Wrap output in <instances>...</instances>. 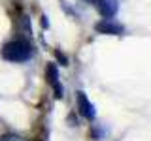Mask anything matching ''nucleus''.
Here are the masks:
<instances>
[{
  "label": "nucleus",
  "mask_w": 151,
  "mask_h": 141,
  "mask_svg": "<svg viewBox=\"0 0 151 141\" xmlns=\"http://www.w3.org/2000/svg\"><path fill=\"white\" fill-rule=\"evenodd\" d=\"M45 77H47V81H49V85L53 87L55 98H57V100H60V98L64 96V88H63V85H60V81H59V70H57V66H55L53 62L47 66Z\"/></svg>",
  "instance_id": "3"
},
{
  "label": "nucleus",
  "mask_w": 151,
  "mask_h": 141,
  "mask_svg": "<svg viewBox=\"0 0 151 141\" xmlns=\"http://www.w3.org/2000/svg\"><path fill=\"white\" fill-rule=\"evenodd\" d=\"M57 58H59L60 62H63V66H66V64H68V60H66V56H64V55H60V51H57Z\"/></svg>",
  "instance_id": "7"
},
{
  "label": "nucleus",
  "mask_w": 151,
  "mask_h": 141,
  "mask_svg": "<svg viewBox=\"0 0 151 141\" xmlns=\"http://www.w3.org/2000/svg\"><path fill=\"white\" fill-rule=\"evenodd\" d=\"M0 141H21V137H17V135H13V134H8V135H2Z\"/></svg>",
  "instance_id": "6"
},
{
  "label": "nucleus",
  "mask_w": 151,
  "mask_h": 141,
  "mask_svg": "<svg viewBox=\"0 0 151 141\" xmlns=\"http://www.w3.org/2000/svg\"><path fill=\"white\" fill-rule=\"evenodd\" d=\"M76 98H78V109L81 113V117H85V119H89V120L96 119V109H94V105L89 102V98L85 96V92L79 90L76 94Z\"/></svg>",
  "instance_id": "4"
},
{
  "label": "nucleus",
  "mask_w": 151,
  "mask_h": 141,
  "mask_svg": "<svg viewBox=\"0 0 151 141\" xmlns=\"http://www.w3.org/2000/svg\"><path fill=\"white\" fill-rule=\"evenodd\" d=\"M94 30L98 34H108V36H121L125 34V26L121 23L113 21V19H102L94 25Z\"/></svg>",
  "instance_id": "2"
},
{
  "label": "nucleus",
  "mask_w": 151,
  "mask_h": 141,
  "mask_svg": "<svg viewBox=\"0 0 151 141\" xmlns=\"http://www.w3.org/2000/svg\"><path fill=\"white\" fill-rule=\"evenodd\" d=\"M94 4L104 19H111L119 9V0H94Z\"/></svg>",
  "instance_id": "5"
},
{
  "label": "nucleus",
  "mask_w": 151,
  "mask_h": 141,
  "mask_svg": "<svg viewBox=\"0 0 151 141\" xmlns=\"http://www.w3.org/2000/svg\"><path fill=\"white\" fill-rule=\"evenodd\" d=\"M2 53V58L8 60V62H27V60L32 58L34 55V47H32L30 41L23 40V38H17V40H12L8 43L2 45L0 49Z\"/></svg>",
  "instance_id": "1"
}]
</instances>
